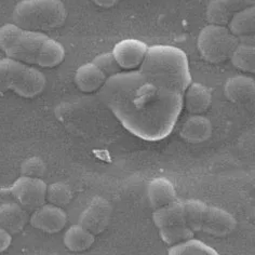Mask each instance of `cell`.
Returning a JSON list of instances; mask_svg holds the SVG:
<instances>
[{"label": "cell", "mask_w": 255, "mask_h": 255, "mask_svg": "<svg viewBox=\"0 0 255 255\" xmlns=\"http://www.w3.org/2000/svg\"><path fill=\"white\" fill-rule=\"evenodd\" d=\"M101 99L125 129L144 141L168 137L183 111V93L146 75L141 69L108 78Z\"/></svg>", "instance_id": "obj_1"}, {"label": "cell", "mask_w": 255, "mask_h": 255, "mask_svg": "<svg viewBox=\"0 0 255 255\" xmlns=\"http://www.w3.org/2000/svg\"><path fill=\"white\" fill-rule=\"evenodd\" d=\"M0 50L9 59L40 68L61 65L66 54L53 38L40 31L23 29L13 23L0 27Z\"/></svg>", "instance_id": "obj_2"}, {"label": "cell", "mask_w": 255, "mask_h": 255, "mask_svg": "<svg viewBox=\"0 0 255 255\" xmlns=\"http://www.w3.org/2000/svg\"><path fill=\"white\" fill-rule=\"evenodd\" d=\"M138 69L182 93L193 79L186 53L180 48L168 44L149 47L142 66Z\"/></svg>", "instance_id": "obj_3"}, {"label": "cell", "mask_w": 255, "mask_h": 255, "mask_svg": "<svg viewBox=\"0 0 255 255\" xmlns=\"http://www.w3.org/2000/svg\"><path fill=\"white\" fill-rule=\"evenodd\" d=\"M67 10L62 0H22L12 12V21L23 29L54 30L66 22Z\"/></svg>", "instance_id": "obj_4"}, {"label": "cell", "mask_w": 255, "mask_h": 255, "mask_svg": "<svg viewBox=\"0 0 255 255\" xmlns=\"http://www.w3.org/2000/svg\"><path fill=\"white\" fill-rule=\"evenodd\" d=\"M184 218L193 232L205 233L212 237H226L232 234L237 221L226 210L197 200H183Z\"/></svg>", "instance_id": "obj_5"}, {"label": "cell", "mask_w": 255, "mask_h": 255, "mask_svg": "<svg viewBox=\"0 0 255 255\" xmlns=\"http://www.w3.org/2000/svg\"><path fill=\"white\" fill-rule=\"evenodd\" d=\"M47 86L46 76L35 66L15 60H0V92H13L23 99H35Z\"/></svg>", "instance_id": "obj_6"}, {"label": "cell", "mask_w": 255, "mask_h": 255, "mask_svg": "<svg viewBox=\"0 0 255 255\" xmlns=\"http://www.w3.org/2000/svg\"><path fill=\"white\" fill-rule=\"evenodd\" d=\"M239 42L227 26L208 24L197 38V48L203 60L210 64H220L229 60Z\"/></svg>", "instance_id": "obj_7"}, {"label": "cell", "mask_w": 255, "mask_h": 255, "mask_svg": "<svg viewBox=\"0 0 255 255\" xmlns=\"http://www.w3.org/2000/svg\"><path fill=\"white\" fill-rule=\"evenodd\" d=\"M47 186L42 178L21 175L12 184L9 191L18 205L33 212L46 203Z\"/></svg>", "instance_id": "obj_8"}, {"label": "cell", "mask_w": 255, "mask_h": 255, "mask_svg": "<svg viewBox=\"0 0 255 255\" xmlns=\"http://www.w3.org/2000/svg\"><path fill=\"white\" fill-rule=\"evenodd\" d=\"M112 216L113 207L111 202L103 197L95 196L80 214L79 224L97 236L106 231Z\"/></svg>", "instance_id": "obj_9"}, {"label": "cell", "mask_w": 255, "mask_h": 255, "mask_svg": "<svg viewBox=\"0 0 255 255\" xmlns=\"http://www.w3.org/2000/svg\"><path fill=\"white\" fill-rule=\"evenodd\" d=\"M148 48L142 40L124 39L115 44L112 54L123 72L136 71L142 66Z\"/></svg>", "instance_id": "obj_10"}, {"label": "cell", "mask_w": 255, "mask_h": 255, "mask_svg": "<svg viewBox=\"0 0 255 255\" xmlns=\"http://www.w3.org/2000/svg\"><path fill=\"white\" fill-rule=\"evenodd\" d=\"M67 213L61 207L44 203L34 210L29 216V223L34 228L47 234L62 232L67 224Z\"/></svg>", "instance_id": "obj_11"}, {"label": "cell", "mask_w": 255, "mask_h": 255, "mask_svg": "<svg viewBox=\"0 0 255 255\" xmlns=\"http://www.w3.org/2000/svg\"><path fill=\"white\" fill-rule=\"evenodd\" d=\"M255 0H211L206 10L209 24L226 26L229 20L237 12L254 7Z\"/></svg>", "instance_id": "obj_12"}, {"label": "cell", "mask_w": 255, "mask_h": 255, "mask_svg": "<svg viewBox=\"0 0 255 255\" xmlns=\"http://www.w3.org/2000/svg\"><path fill=\"white\" fill-rule=\"evenodd\" d=\"M108 76L93 61L85 63L75 72V85L81 92L93 93L101 90L108 80Z\"/></svg>", "instance_id": "obj_13"}, {"label": "cell", "mask_w": 255, "mask_h": 255, "mask_svg": "<svg viewBox=\"0 0 255 255\" xmlns=\"http://www.w3.org/2000/svg\"><path fill=\"white\" fill-rule=\"evenodd\" d=\"M211 104V90L199 82H191L183 93V108L190 115H202L209 110Z\"/></svg>", "instance_id": "obj_14"}, {"label": "cell", "mask_w": 255, "mask_h": 255, "mask_svg": "<svg viewBox=\"0 0 255 255\" xmlns=\"http://www.w3.org/2000/svg\"><path fill=\"white\" fill-rule=\"evenodd\" d=\"M212 124L209 118L202 115H190L183 123L180 135L185 142L199 144L208 141L212 135Z\"/></svg>", "instance_id": "obj_15"}, {"label": "cell", "mask_w": 255, "mask_h": 255, "mask_svg": "<svg viewBox=\"0 0 255 255\" xmlns=\"http://www.w3.org/2000/svg\"><path fill=\"white\" fill-rule=\"evenodd\" d=\"M146 193L149 205L154 210L167 207L178 199L174 184L167 177H156L151 180Z\"/></svg>", "instance_id": "obj_16"}, {"label": "cell", "mask_w": 255, "mask_h": 255, "mask_svg": "<svg viewBox=\"0 0 255 255\" xmlns=\"http://www.w3.org/2000/svg\"><path fill=\"white\" fill-rule=\"evenodd\" d=\"M223 91L226 99L233 103H246L254 98L255 81L250 76L236 75L225 81Z\"/></svg>", "instance_id": "obj_17"}, {"label": "cell", "mask_w": 255, "mask_h": 255, "mask_svg": "<svg viewBox=\"0 0 255 255\" xmlns=\"http://www.w3.org/2000/svg\"><path fill=\"white\" fill-rule=\"evenodd\" d=\"M28 222V211L17 202L0 205V227L11 235L20 234Z\"/></svg>", "instance_id": "obj_18"}, {"label": "cell", "mask_w": 255, "mask_h": 255, "mask_svg": "<svg viewBox=\"0 0 255 255\" xmlns=\"http://www.w3.org/2000/svg\"><path fill=\"white\" fill-rule=\"evenodd\" d=\"M95 241V235L80 224L69 227L64 234L63 242L67 250L72 252H84L90 249Z\"/></svg>", "instance_id": "obj_19"}, {"label": "cell", "mask_w": 255, "mask_h": 255, "mask_svg": "<svg viewBox=\"0 0 255 255\" xmlns=\"http://www.w3.org/2000/svg\"><path fill=\"white\" fill-rule=\"evenodd\" d=\"M152 221H154V224L158 229L180 224H186L184 218L183 200L177 199L167 207L154 210Z\"/></svg>", "instance_id": "obj_20"}, {"label": "cell", "mask_w": 255, "mask_h": 255, "mask_svg": "<svg viewBox=\"0 0 255 255\" xmlns=\"http://www.w3.org/2000/svg\"><path fill=\"white\" fill-rule=\"evenodd\" d=\"M226 26L238 39L253 36L255 31V7L247 8L235 13Z\"/></svg>", "instance_id": "obj_21"}, {"label": "cell", "mask_w": 255, "mask_h": 255, "mask_svg": "<svg viewBox=\"0 0 255 255\" xmlns=\"http://www.w3.org/2000/svg\"><path fill=\"white\" fill-rule=\"evenodd\" d=\"M238 71L246 74L255 73V47L254 41H240L229 57Z\"/></svg>", "instance_id": "obj_22"}, {"label": "cell", "mask_w": 255, "mask_h": 255, "mask_svg": "<svg viewBox=\"0 0 255 255\" xmlns=\"http://www.w3.org/2000/svg\"><path fill=\"white\" fill-rule=\"evenodd\" d=\"M170 255H218L213 248L206 245L205 242L189 238L185 241L180 242L173 246H170L168 249Z\"/></svg>", "instance_id": "obj_23"}, {"label": "cell", "mask_w": 255, "mask_h": 255, "mask_svg": "<svg viewBox=\"0 0 255 255\" xmlns=\"http://www.w3.org/2000/svg\"><path fill=\"white\" fill-rule=\"evenodd\" d=\"M73 200V191L69 185L63 182H55L47 186L46 201L50 205L64 208Z\"/></svg>", "instance_id": "obj_24"}, {"label": "cell", "mask_w": 255, "mask_h": 255, "mask_svg": "<svg viewBox=\"0 0 255 255\" xmlns=\"http://www.w3.org/2000/svg\"><path fill=\"white\" fill-rule=\"evenodd\" d=\"M159 236L165 245L173 246L194 237V232L187 224L159 228Z\"/></svg>", "instance_id": "obj_25"}, {"label": "cell", "mask_w": 255, "mask_h": 255, "mask_svg": "<svg viewBox=\"0 0 255 255\" xmlns=\"http://www.w3.org/2000/svg\"><path fill=\"white\" fill-rule=\"evenodd\" d=\"M47 172V164L42 158L31 156L25 159L21 164V175L42 178Z\"/></svg>", "instance_id": "obj_26"}, {"label": "cell", "mask_w": 255, "mask_h": 255, "mask_svg": "<svg viewBox=\"0 0 255 255\" xmlns=\"http://www.w3.org/2000/svg\"><path fill=\"white\" fill-rule=\"evenodd\" d=\"M92 61L95 64H98V65L102 69H103V71L106 73V75L110 78L112 77V76L116 75L120 72H123L120 69V67L118 66L116 60L114 59L112 52H106V53L99 54L98 56H95Z\"/></svg>", "instance_id": "obj_27"}, {"label": "cell", "mask_w": 255, "mask_h": 255, "mask_svg": "<svg viewBox=\"0 0 255 255\" xmlns=\"http://www.w3.org/2000/svg\"><path fill=\"white\" fill-rule=\"evenodd\" d=\"M12 244V235L0 227V253L7 251Z\"/></svg>", "instance_id": "obj_28"}, {"label": "cell", "mask_w": 255, "mask_h": 255, "mask_svg": "<svg viewBox=\"0 0 255 255\" xmlns=\"http://www.w3.org/2000/svg\"><path fill=\"white\" fill-rule=\"evenodd\" d=\"M92 1L100 8L103 9H110L116 5L120 0H92Z\"/></svg>", "instance_id": "obj_29"}]
</instances>
